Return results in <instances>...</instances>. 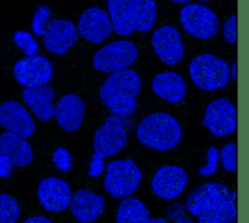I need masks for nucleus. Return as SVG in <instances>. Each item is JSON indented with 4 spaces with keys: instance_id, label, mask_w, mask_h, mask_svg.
I'll list each match as a JSON object with an SVG mask.
<instances>
[{
    "instance_id": "nucleus-11",
    "label": "nucleus",
    "mask_w": 249,
    "mask_h": 223,
    "mask_svg": "<svg viewBox=\"0 0 249 223\" xmlns=\"http://www.w3.org/2000/svg\"><path fill=\"white\" fill-rule=\"evenodd\" d=\"M53 72L51 61L42 56L19 59L14 67L15 78L25 88L47 85L52 79Z\"/></svg>"
},
{
    "instance_id": "nucleus-20",
    "label": "nucleus",
    "mask_w": 249,
    "mask_h": 223,
    "mask_svg": "<svg viewBox=\"0 0 249 223\" xmlns=\"http://www.w3.org/2000/svg\"><path fill=\"white\" fill-rule=\"evenodd\" d=\"M25 104L42 122L49 121L54 115V89L49 85L25 88L21 93Z\"/></svg>"
},
{
    "instance_id": "nucleus-3",
    "label": "nucleus",
    "mask_w": 249,
    "mask_h": 223,
    "mask_svg": "<svg viewBox=\"0 0 249 223\" xmlns=\"http://www.w3.org/2000/svg\"><path fill=\"white\" fill-rule=\"evenodd\" d=\"M112 29L121 36L151 30L157 18L155 0H107Z\"/></svg>"
},
{
    "instance_id": "nucleus-19",
    "label": "nucleus",
    "mask_w": 249,
    "mask_h": 223,
    "mask_svg": "<svg viewBox=\"0 0 249 223\" xmlns=\"http://www.w3.org/2000/svg\"><path fill=\"white\" fill-rule=\"evenodd\" d=\"M105 198L90 190L80 189L71 196L70 209L80 223H91L103 212Z\"/></svg>"
},
{
    "instance_id": "nucleus-5",
    "label": "nucleus",
    "mask_w": 249,
    "mask_h": 223,
    "mask_svg": "<svg viewBox=\"0 0 249 223\" xmlns=\"http://www.w3.org/2000/svg\"><path fill=\"white\" fill-rule=\"evenodd\" d=\"M192 81L203 91H216L228 86L231 78L228 63L210 54H202L194 57L189 66Z\"/></svg>"
},
{
    "instance_id": "nucleus-30",
    "label": "nucleus",
    "mask_w": 249,
    "mask_h": 223,
    "mask_svg": "<svg viewBox=\"0 0 249 223\" xmlns=\"http://www.w3.org/2000/svg\"><path fill=\"white\" fill-rule=\"evenodd\" d=\"M186 205L180 204V203H174L168 206L167 209V217L171 221H177L184 217V214L186 212Z\"/></svg>"
},
{
    "instance_id": "nucleus-12",
    "label": "nucleus",
    "mask_w": 249,
    "mask_h": 223,
    "mask_svg": "<svg viewBox=\"0 0 249 223\" xmlns=\"http://www.w3.org/2000/svg\"><path fill=\"white\" fill-rule=\"evenodd\" d=\"M188 183L186 171L178 166H163L153 176L151 187L153 192L163 200L179 197Z\"/></svg>"
},
{
    "instance_id": "nucleus-27",
    "label": "nucleus",
    "mask_w": 249,
    "mask_h": 223,
    "mask_svg": "<svg viewBox=\"0 0 249 223\" xmlns=\"http://www.w3.org/2000/svg\"><path fill=\"white\" fill-rule=\"evenodd\" d=\"M223 168L228 172L236 171V144L228 142L219 153Z\"/></svg>"
},
{
    "instance_id": "nucleus-32",
    "label": "nucleus",
    "mask_w": 249,
    "mask_h": 223,
    "mask_svg": "<svg viewBox=\"0 0 249 223\" xmlns=\"http://www.w3.org/2000/svg\"><path fill=\"white\" fill-rule=\"evenodd\" d=\"M102 170H103L102 158L100 156L94 155L92 157V163H91V167L89 174L90 176H98L100 173H102Z\"/></svg>"
},
{
    "instance_id": "nucleus-10",
    "label": "nucleus",
    "mask_w": 249,
    "mask_h": 223,
    "mask_svg": "<svg viewBox=\"0 0 249 223\" xmlns=\"http://www.w3.org/2000/svg\"><path fill=\"white\" fill-rule=\"evenodd\" d=\"M201 125L207 127L210 132L223 137L233 133L236 130V109L227 98L211 101L206 109Z\"/></svg>"
},
{
    "instance_id": "nucleus-6",
    "label": "nucleus",
    "mask_w": 249,
    "mask_h": 223,
    "mask_svg": "<svg viewBox=\"0 0 249 223\" xmlns=\"http://www.w3.org/2000/svg\"><path fill=\"white\" fill-rule=\"evenodd\" d=\"M106 170L104 187L114 199L133 194L142 180V172L131 159L112 161Z\"/></svg>"
},
{
    "instance_id": "nucleus-9",
    "label": "nucleus",
    "mask_w": 249,
    "mask_h": 223,
    "mask_svg": "<svg viewBox=\"0 0 249 223\" xmlns=\"http://www.w3.org/2000/svg\"><path fill=\"white\" fill-rule=\"evenodd\" d=\"M179 19L184 30L198 39H209L215 36L220 28L218 17L201 4L184 6L180 11Z\"/></svg>"
},
{
    "instance_id": "nucleus-26",
    "label": "nucleus",
    "mask_w": 249,
    "mask_h": 223,
    "mask_svg": "<svg viewBox=\"0 0 249 223\" xmlns=\"http://www.w3.org/2000/svg\"><path fill=\"white\" fill-rule=\"evenodd\" d=\"M14 42L16 45L27 56H36L39 46L32 35L26 31H17L14 33Z\"/></svg>"
},
{
    "instance_id": "nucleus-22",
    "label": "nucleus",
    "mask_w": 249,
    "mask_h": 223,
    "mask_svg": "<svg viewBox=\"0 0 249 223\" xmlns=\"http://www.w3.org/2000/svg\"><path fill=\"white\" fill-rule=\"evenodd\" d=\"M152 90L162 99L177 103L185 97L186 83L181 75L168 71L156 75L152 83Z\"/></svg>"
},
{
    "instance_id": "nucleus-25",
    "label": "nucleus",
    "mask_w": 249,
    "mask_h": 223,
    "mask_svg": "<svg viewBox=\"0 0 249 223\" xmlns=\"http://www.w3.org/2000/svg\"><path fill=\"white\" fill-rule=\"evenodd\" d=\"M51 17V11L47 6L40 5L37 7L32 20V29L37 36H44L46 34Z\"/></svg>"
},
{
    "instance_id": "nucleus-16",
    "label": "nucleus",
    "mask_w": 249,
    "mask_h": 223,
    "mask_svg": "<svg viewBox=\"0 0 249 223\" xmlns=\"http://www.w3.org/2000/svg\"><path fill=\"white\" fill-rule=\"evenodd\" d=\"M112 23L109 15L103 9L90 7L80 17L78 31L86 40L93 44L104 41L112 32Z\"/></svg>"
},
{
    "instance_id": "nucleus-1",
    "label": "nucleus",
    "mask_w": 249,
    "mask_h": 223,
    "mask_svg": "<svg viewBox=\"0 0 249 223\" xmlns=\"http://www.w3.org/2000/svg\"><path fill=\"white\" fill-rule=\"evenodd\" d=\"M186 208L198 223H236V192L220 183H204L189 193Z\"/></svg>"
},
{
    "instance_id": "nucleus-8",
    "label": "nucleus",
    "mask_w": 249,
    "mask_h": 223,
    "mask_svg": "<svg viewBox=\"0 0 249 223\" xmlns=\"http://www.w3.org/2000/svg\"><path fill=\"white\" fill-rule=\"evenodd\" d=\"M138 56L137 47L128 40H118L98 50L93 57V67L101 72H115L131 65Z\"/></svg>"
},
{
    "instance_id": "nucleus-38",
    "label": "nucleus",
    "mask_w": 249,
    "mask_h": 223,
    "mask_svg": "<svg viewBox=\"0 0 249 223\" xmlns=\"http://www.w3.org/2000/svg\"><path fill=\"white\" fill-rule=\"evenodd\" d=\"M198 1H200V2H207V1H209V0H198Z\"/></svg>"
},
{
    "instance_id": "nucleus-7",
    "label": "nucleus",
    "mask_w": 249,
    "mask_h": 223,
    "mask_svg": "<svg viewBox=\"0 0 249 223\" xmlns=\"http://www.w3.org/2000/svg\"><path fill=\"white\" fill-rule=\"evenodd\" d=\"M129 121L118 115H111L104 125L100 126L93 136V150L95 155L111 157L118 154L127 142L125 127Z\"/></svg>"
},
{
    "instance_id": "nucleus-36",
    "label": "nucleus",
    "mask_w": 249,
    "mask_h": 223,
    "mask_svg": "<svg viewBox=\"0 0 249 223\" xmlns=\"http://www.w3.org/2000/svg\"><path fill=\"white\" fill-rule=\"evenodd\" d=\"M169 1L176 3V4H180V5H186L191 2V0H169Z\"/></svg>"
},
{
    "instance_id": "nucleus-21",
    "label": "nucleus",
    "mask_w": 249,
    "mask_h": 223,
    "mask_svg": "<svg viewBox=\"0 0 249 223\" xmlns=\"http://www.w3.org/2000/svg\"><path fill=\"white\" fill-rule=\"evenodd\" d=\"M0 156L8 158L18 167H25L33 159L29 142L24 137L8 131L0 134Z\"/></svg>"
},
{
    "instance_id": "nucleus-14",
    "label": "nucleus",
    "mask_w": 249,
    "mask_h": 223,
    "mask_svg": "<svg viewBox=\"0 0 249 223\" xmlns=\"http://www.w3.org/2000/svg\"><path fill=\"white\" fill-rule=\"evenodd\" d=\"M37 194L40 204L51 212L67 209L72 196L68 183L56 177L43 179L38 186Z\"/></svg>"
},
{
    "instance_id": "nucleus-4",
    "label": "nucleus",
    "mask_w": 249,
    "mask_h": 223,
    "mask_svg": "<svg viewBox=\"0 0 249 223\" xmlns=\"http://www.w3.org/2000/svg\"><path fill=\"white\" fill-rule=\"evenodd\" d=\"M182 137L179 122L163 112L153 113L145 117L137 127V138L144 146L166 151L176 147Z\"/></svg>"
},
{
    "instance_id": "nucleus-15",
    "label": "nucleus",
    "mask_w": 249,
    "mask_h": 223,
    "mask_svg": "<svg viewBox=\"0 0 249 223\" xmlns=\"http://www.w3.org/2000/svg\"><path fill=\"white\" fill-rule=\"evenodd\" d=\"M0 125L8 132L24 138L31 136L35 130V123L27 110L15 100L0 105Z\"/></svg>"
},
{
    "instance_id": "nucleus-34",
    "label": "nucleus",
    "mask_w": 249,
    "mask_h": 223,
    "mask_svg": "<svg viewBox=\"0 0 249 223\" xmlns=\"http://www.w3.org/2000/svg\"><path fill=\"white\" fill-rule=\"evenodd\" d=\"M146 223H167L162 218H149Z\"/></svg>"
},
{
    "instance_id": "nucleus-29",
    "label": "nucleus",
    "mask_w": 249,
    "mask_h": 223,
    "mask_svg": "<svg viewBox=\"0 0 249 223\" xmlns=\"http://www.w3.org/2000/svg\"><path fill=\"white\" fill-rule=\"evenodd\" d=\"M224 40L230 44L236 43V15H232L224 24Z\"/></svg>"
},
{
    "instance_id": "nucleus-37",
    "label": "nucleus",
    "mask_w": 249,
    "mask_h": 223,
    "mask_svg": "<svg viewBox=\"0 0 249 223\" xmlns=\"http://www.w3.org/2000/svg\"><path fill=\"white\" fill-rule=\"evenodd\" d=\"M174 223H195V222L190 220V219H187V218H181V219L175 221Z\"/></svg>"
},
{
    "instance_id": "nucleus-24",
    "label": "nucleus",
    "mask_w": 249,
    "mask_h": 223,
    "mask_svg": "<svg viewBox=\"0 0 249 223\" xmlns=\"http://www.w3.org/2000/svg\"><path fill=\"white\" fill-rule=\"evenodd\" d=\"M19 215L18 201L9 194H0V223H16Z\"/></svg>"
},
{
    "instance_id": "nucleus-17",
    "label": "nucleus",
    "mask_w": 249,
    "mask_h": 223,
    "mask_svg": "<svg viewBox=\"0 0 249 223\" xmlns=\"http://www.w3.org/2000/svg\"><path fill=\"white\" fill-rule=\"evenodd\" d=\"M78 39V31L75 24L68 19H52L44 35V46L48 52L65 55Z\"/></svg>"
},
{
    "instance_id": "nucleus-23",
    "label": "nucleus",
    "mask_w": 249,
    "mask_h": 223,
    "mask_svg": "<svg viewBox=\"0 0 249 223\" xmlns=\"http://www.w3.org/2000/svg\"><path fill=\"white\" fill-rule=\"evenodd\" d=\"M149 218L147 207L136 198L124 199L117 211V223H146Z\"/></svg>"
},
{
    "instance_id": "nucleus-28",
    "label": "nucleus",
    "mask_w": 249,
    "mask_h": 223,
    "mask_svg": "<svg viewBox=\"0 0 249 223\" xmlns=\"http://www.w3.org/2000/svg\"><path fill=\"white\" fill-rule=\"evenodd\" d=\"M206 156H207V164L204 167H199L198 169V173L202 176H209L215 173V171L217 170L218 162L220 159L219 151L215 146H211L208 148Z\"/></svg>"
},
{
    "instance_id": "nucleus-31",
    "label": "nucleus",
    "mask_w": 249,
    "mask_h": 223,
    "mask_svg": "<svg viewBox=\"0 0 249 223\" xmlns=\"http://www.w3.org/2000/svg\"><path fill=\"white\" fill-rule=\"evenodd\" d=\"M14 164L6 157L0 156V177L8 178L13 169Z\"/></svg>"
},
{
    "instance_id": "nucleus-33",
    "label": "nucleus",
    "mask_w": 249,
    "mask_h": 223,
    "mask_svg": "<svg viewBox=\"0 0 249 223\" xmlns=\"http://www.w3.org/2000/svg\"><path fill=\"white\" fill-rule=\"evenodd\" d=\"M23 223H53L45 216H32L23 221Z\"/></svg>"
},
{
    "instance_id": "nucleus-2",
    "label": "nucleus",
    "mask_w": 249,
    "mask_h": 223,
    "mask_svg": "<svg viewBox=\"0 0 249 223\" xmlns=\"http://www.w3.org/2000/svg\"><path fill=\"white\" fill-rule=\"evenodd\" d=\"M140 91V76L134 70L125 68L109 75L100 88L99 96L113 114L128 118L136 110V96Z\"/></svg>"
},
{
    "instance_id": "nucleus-18",
    "label": "nucleus",
    "mask_w": 249,
    "mask_h": 223,
    "mask_svg": "<svg viewBox=\"0 0 249 223\" xmlns=\"http://www.w3.org/2000/svg\"><path fill=\"white\" fill-rule=\"evenodd\" d=\"M86 114V106L82 98L75 93H68L58 99L54 108V117L58 126L67 132L77 130Z\"/></svg>"
},
{
    "instance_id": "nucleus-13",
    "label": "nucleus",
    "mask_w": 249,
    "mask_h": 223,
    "mask_svg": "<svg viewBox=\"0 0 249 223\" xmlns=\"http://www.w3.org/2000/svg\"><path fill=\"white\" fill-rule=\"evenodd\" d=\"M156 55L167 65L177 64L184 56V46L180 32L170 25L158 28L152 36Z\"/></svg>"
},
{
    "instance_id": "nucleus-35",
    "label": "nucleus",
    "mask_w": 249,
    "mask_h": 223,
    "mask_svg": "<svg viewBox=\"0 0 249 223\" xmlns=\"http://www.w3.org/2000/svg\"><path fill=\"white\" fill-rule=\"evenodd\" d=\"M231 76L234 82H236V61H234L231 65Z\"/></svg>"
}]
</instances>
